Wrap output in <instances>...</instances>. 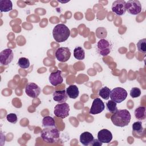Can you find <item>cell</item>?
<instances>
[{"instance_id": "1", "label": "cell", "mask_w": 146, "mask_h": 146, "mask_svg": "<svg viewBox=\"0 0 146 146\" xmlns=\"http://www.w3.org/2000/svg\"><path fill=\"white\" fill-rule=\"evenodd\" d=\"M131 116L129 111L125 109L117 110L111 117L112 123L120 127H123L128 125L131 121Z\"/></svg>"}, {"instance_id": "2", "label": "cell", "mask_w": 146, "mask_h": 146, "mask_svg": "<svg viewBox=\"0 0 146 146\" xmlns=\"http://www.w3.org/2000/svg\"><path fill=\"white\" fill-rule=\"evenodd\" d=\"M52 35L54 39L57 42H63L67 40L70 36V30L64 24H58L54 27Z\"/></svg>"}, {"instance_id": "3", "label": "cell", "mask_w": 146, "mask_h": 146, "mask_svg": "<svg viewBox=\"0 0 146 146\" xmlns=\"http://www.w3.org/2000/svg\"><path fill=\"white\" fill-rule=\"evenodd\" d=\"M40 136L43 141L52 144L59 141L60 133L56 127H46L41 131Z\"/></svg>"}, {"instance_id": "4", "label": "cell", "mask_w": 146, "mask_h": 146, "mask_svg": "<svg viewBox=\"0 0 146 146\" xmlns=\"http://www.w3.org/2000/svg\"><path fill=\"white\" fill-rule=\"evenodd\" d=\"M127 91L121 87H116L112 89L110 94L111 99L116 103H120L127 97Z\"/></svg>"}, {"instance_id": "5", "label": "cell", "mask_w": 146, "mask_h": 146, "mask_svg": "<svg viewBox=\"0 0 146 146\" xmlns=\"http://www.w3.org/2000/svg\"><path fill=\"white\" fill-rule=\"evenodd\" d=\"M96 50L99 55L103 56H107L111 52L112 44L107 39H101L97 43Z\"/></svg>"}, {"instance_id": "6", "label": "cell", "mask_w": 146, "mask_h": 146, "mask_svg": "<svg viewBox=\"0 0 146 146\" xmlns=\"http://www.w3.org/2000/svg\"><path fill=\"white\" fill-rule=\"evenodd\" d=\"M70 110V106L67 103H62L55 106L54 113L56 117L64 119L69 115Z\"/></svg>"}, {"instance_id": "7", "label": "cell", "mask_w": 146, "mask_h": 146, "mask_svg": "<svg viewBox=\"0 0 146 146\" xmlns=\"http://www.w3.org/2000/svg\"><path fill=\"white\" fill-rule=\"evenodd\" d=\"M125 9L132 15H137L141 13L142 7L140 2L137 0H129L125 3Z\"/></svg>"}, {"instance_id": "8", "label": "cell", "mask_w": 146, "mask_h": 146, "mask_svg": "<svg viewBox=\"0 0 146 146\" xmlns=\"http://www.w3.org/2000/svg\"><path fill=\"white\" fill-rule=\"evenodd\" d=\"M71 52L68 47H61L55 51V57L60 62H66L70 58Z\"/></svg>"}, {"instance_id": "9", "label": "cell", "mask_w": 146, "mask_h": 146, "mask_svg": "<svg viewBox=\"0 0 146 146\" xmlns=\"http://www.w3.org/2000/svg\"><path fill=\"white\" fill-rule=\"evenodd\" d=\"M14 58V53L10 48H6L0 52V63L2 66H7L11 62Z\"/></svg>"}, {"instance_id": "10", "label": "cell", "mask_w": 146, "mask_h": 146, "mask_svg": "<svg viewBox=\"0 0 146 146\" xmlns=\"http://www.w3.org/2000/svg\"><path fill=\"white\" fill-rule=\"evenodd\" d=\"M126 2L123 0L115 1L112 3L111 9L113 13L117 15H122L125 13Z\"/></svg>"}, {"instance_id": "11", "label": "cell", "mask_w": 146, "mask_h": 146, "mask_svg": "<svg viewBox=\"0 0 146 146\" xmlns=\"http://www.w3.org/2000/svg\"><path fill=\"white\" fill-rule=\"evenodd\" d=\"M40 87L34 83H29L25 88V92L27 96L32 98H37L40 94Z\"/></svg>"}, {"instance_id": "12", "label": "cell", "mask_w": 146, "mask_h": 146, "mask_svg": "<svg viewBox=\"0 0 146 146\" xmlns=\"http://www.w3.org/2000/svg\"><path fill=\"white\" fill-rule=\"evenodd\" d=\"M105 108L104 103L99 98H96L93 100L89 113L92 115H96L101 113Z\"/></svg>"}, {"instance_id": "13", "label": "cell", "mask_w": 146, "mask_h": 146, "mask_svg": "<svg viewBox=\"0 0 146 146\" xmlns=\"http://www.w3.org/2000/svg\"><path fill=\"white\" fill-rule=\"evenodd\" d=\"M62 71L56 70L55 72H52L49 76V82L54 86H57L59 84L62 83L63 78L62 76Z\"/></svg>"}, {"instance_id": "14", "label": "cell", "mask_w": 146, "mask_h": 146, "mask_svg": "<svg viewBox=\"0 0 146 146\" xmlns=\"http://www.w3.org/2000/svg\"><path fill=\"white\" fill-rule=\"evenodd\" d=\"M98 139L102 143H109L112 139V134L107 129H101L98 133Z\"/></svg>"}, {"instance_id": "15", "label": "cell", "mask_w": 146, "mask_h": 146, "mask_svg": "<svg viewBox=\"0 0 146 146\" xmlns=\"http://www.w3.org/2000/svg\"><path fill=\"white\" fill-rule=\"evenodd\" d=\"M68 99V95L66 90H57L53 93V99L59 103H64Z\"/></svg>"}, {"instance_id": "16", "label": "cell", "mask_w": 146, "mask_h": 146, "mask_svg": "<svg viewBox=\"0 0 146 146\" xmlns=\"http://www.w3.org/2000/svg\"><path fill=\"white\" fill-rule=\"evenodd\" d=\"M94 139V138L93 135L89 132H83L82 133H81L79 137L80 143L85 146L91 145Z\"/></svg>"}, {"instance_id": "17", "label": "cell", "mask_w": 146, "mask_h": 146, "mask_svg": "<svg viewBox=\"0 0 146 146\" xmlns=\"http://www.w3.org/2000/svg\"><path fill=\"white\" fill-rule=\"evenodd\" d=\"M66 93H67L68 96L71 99H74L77 98L79 94L78 87L74 84L70 85L66 88Z\"/></svg>"}, {"instance_id": "18", "label": "cell", "mask_w": 146, "mask_h": 146, "mask_svg": "<svg viewBox=\"0 0 146 146\" xmlns=\"http://www.w3.org/2000/svg\"><path fill=\"white\" fill-rule=\"evenodd\" d=\"M146 108L144 106H139L135 110L134 114L135 117L139 120H144L146 117Z\"/></svg>"}, {"instance_id": "19", "label": "cell", "mask_w": 146, "mask_h": 146, "mask_svg": "<svg viewBox=\"0 0 146 146\" xmlns=\"http://www.w3.org/2000/svg\"><path fill=\"white\" fill-rule=\"evenodd\" d=\"M13 9V3L10 0L0 1L1 12H8Z\"/></svg>"}, {"instance_id": "20", "label": "cell", "mask_w": 146, "mask_h": 146, "mask_svg": "<svg viewBox=\"0 0 146 146\" xmlns=\"http://www.w3.org/2000/svg\"><path fill=\"white\" fill-rule=\"evenodd\" d=\"M74 56L78 60H83L85 58V52L84 49L80 46L76 47L74 50Z\"/></svg>"}, {"instance_id": "21", "label": "cell", "mask_w": 146, "mask_h": 146, "mask_svg": "<svg viewBox=\"0 0 146 146\" xmlns=\"http://www.w3.org/2000/svg\"><path fill=\"white\" fill-rule=\"evenodd\" d=\"M42 125L43 127H56L53 117L47 116L43 117L42 120Z\"/></svg>"}, {"instance_id": "22", "label": "cell", "mask_w": 146, "mask_h": 146, "mask_svg": "<svg viewBox=\"0 0 146 146\" xmlns=\"http://www.w3.org/2000/svg\"><path fill=\"white\" fill-rule=\"evenodd\" d=\"M132 131L133 133L141 135L143 132V127L141 121H135L132 124Z\"/></svg>"}, {"instance_id": "23", "label": "cell", "mask_w": 146, "mask_h": 146, "mask_svg": "<svg viewBox=\"0 0 146 146\" xmlns=\"http://www.w3.org/2000/svg\"><path fill=\"white\" fill-rule=\"evenodd\" d=\"M111 90L107 87H104L99 91V95L103 99L108 100L110 98Z\"/></svg>"}, {"instance_id": "24", "label": "cell", "mask_w": 146, "mask_h": 146, "mask_svg": "<svg viewBox=\"0 0 146 146\" xmlns=\"http://www.w3.org/2000/svg\"><path fill=\"white\" fill-rule=\"evenodd\" d=\"M106 107L110 112L112 113V114L116 112L117 110V104L114 101L111 100H108L107 103H106Z\"/></svg>"}, {"instance_id": "25", "label": "cell", "mask_w": 146, "mask_h": 146, "mask_svg": "<svg viewBox=\"0 0 146 146\" xmlns=\"http://www.w3.org/2000/svg\"><path fill=\"white\" fill-rule=\"evenodd\" d=\"M137 50L139 52L145 54L146 52V39L144 38L138 41L136 44Z\"/></svg>"}, {"instance_id": "26", "label": "cell", "mask_w": 146, "mask_h": 146, "mask_svg": "<svg viewBox=\"0 0 146 146\" xmlns=\"http://www.w3.org/2000/svg\"><path fill=\"white\" fill-rule=\"evenodd\" d=\"M18 64L21 68L26 69L30 66V61L27 58L22 57L18 59Z\"/></svg>"}, {"instance_id": "27", "label": "cell", "mask_w": 146, "mask_h": 146, "mask_svg": "<svg viewBox=\"0 0 146 146\" xmlns=\"http://www.w3.org/2000/svg\"><path fill=\"white\" fill-rule=\"evenodd\" d=\"M130 96L133 98H136L140 96L141 90L138 87H133L130 91Z\"/></svg>"}, {"instance_id": "28", "label": "cell", "mask_w": 146, "mask_h": 146, "mask_svg": "<svg viewBox=\"0 0 146 146\" xmlns=\"http://www.w3.org/2000/svg\"><path fill=\"white\" fill-rule=\"evenodd\" d=\"M6 119L9 122L13 123V124H15L17 122L18 117L15 113H11L7 115Z\"/></svg>"}, {"instance_id": "29", "label": "cell", "mask_w": 146, "mask_h": 146, "mask_svg": "<svg viewBox=\"0 0 146 146\" xmlns=\"http://www.w3.org/2000/svg\"><path fill=\"white\" fill-rule=\"evenodd\" d=\"M102 143L101 141H100L98 139H94L93 141L92 142V143L91 144V145L92 146H101L102 145Z\"/></svg>"}]
</instances>
